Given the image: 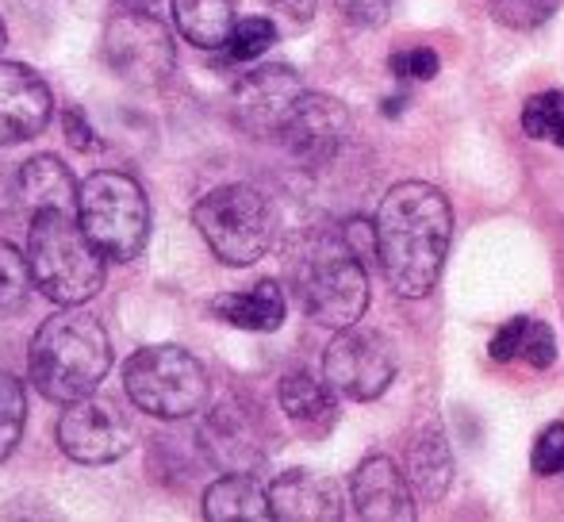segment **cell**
Listing matches in <instances>:
<instances>
[{
  "label": "cell",
  "instance_id": "52a82bcc",
  "mask_svg": "<svg viewBox=\"0 0 564 522\" xmlns=\"http://www.w3.org/2000/svg\"><path fill=\"white\" fill-rule=\"evenodd\" d=\"M123 389L154 418H188L208 407V369L181 346H142L127 358Z\"/></svg>",
  "mask_w": 564,
  "mask_h": 522
},
{
  "label": "cell",
  "instance_id": "277c9868",
  "mask_svg": "<svg viewBox=\"0 0 564 522\" xmlns=\"http://www.w3.org/2000/svg\"><path fill=\"white\" fill-rule=\"evenodd\" d=\"M105 250L69 211H35L28 231L31 281L46 300L77 307L105 289Z\"/></svg>",
  "mask_w": 564,
  "mask_h": 522
},
{
  "label": "cell",
  "instance_id": "7a4b0ae2",
  "mask_svg": "<svg viewBox=\"0 0 564 522\" xmlns=\"http://www.w3.org/2000/svg\"><path fill=\"white\" fill-rule=\"evenodd\" d=\"M112 369V342L108 330L100 327L97 315L66 312L43 319L28 350V377L35 389L54 403L85 400L100 389V381Z\"/></svg>",
  "mask_w": 564,
  "mask_h": 522
},
{
  "label": "cell",
  "instance_id": "1f68e13d",
  "mask_svg": "<svg viewBox=\"0 0 564 522\" xmlns=\"http://www.w3.org/2000/svg\"><path fill=\"white\" fill-rule=\"evenodd\" d=\"M338 12L354 28H380L392 15V0H338Z\"/></svg>",
  "mask_w": 564,
  "mask_h": 522
},
{
  "label": "cell",
  "instance_id": "3957f363",
  "mask_svg": "<svg viewBox=\"0 0 564 522\" xmlns=\"http://www.w3.org/2000/svg\"><path fill=\"white\" fill-rule=\"evenodd\" d=\"M289 284L323 327H354L369 307V276L349 235L304 231L289 250Z\"/></svg>",
  "mask_w": 564,
  "mask_h": 522
},
{
  "label": "cell",
  "instance_id": "836d02e7",
  "mask_svg": "<svg viewBox=\"0 0 564 522\" xmlns=\"http://www.w3.org/2000/svg\"><path fill=\"white\" fill-rule=\"evenodd\" d=\"M273 4H281V8H289L292 15H296L300 23L307 20V15H312V0H273Z\"/></svg>",
  "mask_w": 564,
  "mask_h": 522
},
{
  "label": "cell",
  "instance_id": "2e32d148",
  "mask_svg": "<svg viewBox=\"0 0 564 522\" xmlns=\"http://www.w3.org/2000/svg\"><path fill=\"white\" fill-rule=\"evenodd\" d=\"M273 519L281 522H338L346 515V496L330 477L312 469H289L269 485Z\"/></svg>",
  "mask_w": 564,
  "mask_h": 522
},
{
  "label": "cell",
  "instance_id": "d6986e66",
  "mask_svg": "<svg viewBox=\"0 0 564 522\" xmlns=\"http://www.w3.org/2000/svg\"><path fill=\"white\" fill-rule=\"evenodd\" d=\"M284 289L276 281H258L246 292H224L212 300V315L238 330H276L284 323Z\"/></svg>",
  "mask_w": 564,
  "mask_h": 522
},
{
  "label": "cell",
  "instance_id": "ac0fdd59",
  "mask_svg": "<svg viewBox=\"0 0 564 522\" xmlns=\"http://www.w3.org/2000/svg\"><path fill=\"white\" fill-rule=\"evenodd\" d=\"M77 181L66 165L54 154H35L23 162L20 177H15V193H20V204L35 216V211H69L77 208Z\"/></svg>",
  "mask_w": 564,
  "mask_h": 522
},
{
  "label": "cell",
  "instance_id": "9a60e30c",
  "mask_svg": "<svg viewBox=\"0 0 564 522\" xmlns=\"http://www.w3.org/2000/svg\"><path fill=\"white\" fill-rule=\"evenodd\" d=\"M349 503L357 519L365 522H411L415 503H411V480L392 457L377 454L365 457L349 477Z\"/></svg>",
  "mask_w": 564,
  "mask_h": 522
},
{
  "label": "cell",
  "instance_id": "d4e9b609",
  "mask_svg": "<svg viewBox=\"0 0 564 522\" xmlns=\"http://www.w3.org/2000/svg\"><path fill=\"white\" fill-rule=\"evenodd\" d=\"M276 43V23L265 20V15H246V20L235 23L230 39L224 43L227 62H253Z\"/></svg>",
  "mask_w": 564,
  "mask_h": 522
},
{
  "label": "cell",
  "instance_id": "7c38bea8",
  "mask_svg": "<svg viewBox=\"0 0 564 522\" xmlns=\"http://www.w3.org/2000/svg\"><path fill=\"white\" fill-rule=\"evenodd\" d=\"M346 139H349V112L335 97H323V93H304L281 128L284 150L296 162L312 165V170L335 162L341 146H346Z\"/></svg>",
  "mask_w": 564,
  "mask_h": 522
},
{
  "label": "cell",
  "instance_id": "8fae6325",
  "mask_svg": "<svg viewBox=\"0 0 564 522\" xmlns=\"http://www.w3.org/2000/svg\"><path fill=\"white\" fill-rule=\"evenodd\" d=\"M58 446L77 465H112L134 446V431L119 407L97 395H85L62 411Z\"/></svg>",
  "mask_w": 564,
  "mask_h": 522
},
{
  "label": "cell",
  "instance_id": "4dcf8cb0",
  "mask_svg": "<svg viewBox=\"0 0 564 522\" xmlns=\"http://www.w3.org/2000/svg\"><path fill=\"white\" fill-rule=\"evenodd\" d=\"M527 330H530V315H514V319H507L503 327L496 330L491 346H488L491 361H514V358H522V342H527Z\"/></svg>",
  "mask_w": 564,
  "mask_h": 522
},
{
  "label": "cell",
  "instance_id": "83f0119b",
  "mask_svg": "<svg viewBox=\"0 0 564 522\" xmlns=\"http://www.w3.org/2000/svg\"><path fill=\"white\" fill-rule=\"evenodd\" d=\"M530 465H534L538 477H561L564 472V423H553L538 434Z\"/></svg>",
  "mask_w": 564,
  "mask_h": 522
},
{
  "label": "cell",
  "instance_id": "ba28073f",
  "mask_svg": "<svg viewBox=\"0 0 564 522\" xmlns=\"http://www.w3.org/2000/svg\"><path fill=\"white\" fill-rule=\"evenodd\" d=\"M105 58L127 85L154 89L177 69V43L147 4H131L105 23Z\"/></svg>",
  "mask_w": 564,
  "mask_h": 522
},
{
  "label": "cell",
  "instance_id": "d590c367",
  "mask_svg": "<svg viewBox=\"0 0 564 522\" xmlns=\"http://www.w3.org/2000/svg\"><path fill=\"white\" fill-rule=\"evenodd\" d=\"M127 4H154V0H127Z\"/></svg>",
  "mask_w": 564,
  "mask_h": 522
},
{
  "label": "cell",
  "instance_id": "4316f807",
  "mask_svg": "<svg viewBox=\"0 0 564 522\" xmlns=\"http://www.w3.org/2000/svg\"><path fill=\"white\" fill-rule=\"evenodd\" d=\"M561 0H491V15H496L503 28L530 31L542 28L553 12H557Z\"/></svg>",
  "mask_w": 564,
  "mask_h": 522
},
{
  "label": "cell",
  "instance_id": "e575fe53",
  "mask_svg": "<svg viewBox=\"0 0 564 522\" xmlns=\"http://www.w3.org/2000/svg\"><path fill=\"white\" fill-rule=\"evenodd\" d=\"M4 43H8V31H4V20H0V51H4Z\"/></svg>",
  "mask_w": 564,
  "mask_h": 522
},
{
  "label": "cell",
  "instance_id": "7402d4cb",
  "mask_svg": "<svg viewBox=\"0 0 564 522\" xmlns=\"http://www.w3.org/2000/svg\"><path fill=\"white\" fill-rule=\"evenodd\" d=\"M408 480L423 500H442L453 480V457L446 446V434L438 426H426L415 434L408 449Z\"/></svg>",
  "mask_w": 564,
  "mask_h": 522
},
{
  "label": "cell",
  "instance_id": "5bb4252c",
  "mask_svg": "<svg viewBox=\"0 0 564 522\" xmlns=\"http://www.w3.org/2000/svg\"><path fill=\"white\" fill-rule=\"evenodd\" d=\"M54 120V93L35 69L0 62V146L28 142Z\"/></svg>",
  "mask_w": 564,
  "mask_h": 522
},
{
  "label": "cell",
  "instance_id": "d6a6232c",
  "mask_svg": "<svg viewBox=\"0 0 564 522\" xmlns=\"http://www.w3.org/2000/svg\"><path fill=\"white\" fill-rule=\"evenodd\" d=\"M62 123H66V139L74 142L77 150H89L93 142V131H89V123H82V112H74V108H66V112H62Z\"/></svg>",
  "mask_w": 564,
  "mask_h": 522
},
{
  "label": "cell",
  "instance_id": "cb8c5ba5",
  "mask_svg": "<svg viewBox=\"0 0 564 522\" xmlns=\"http://www.w3.org/2000/svg\"><path fill=\"white\" fill-rule=\"evenodd\" d=\"M23 423H28V395L23 384L12 373L0 369V461L15 449L23 438Z\"/></svg>",
  "mask_w": 564,
  "mask_h": 522
},
{
  "label": "cell",
  "instance_id": "44dd1931",
  "mask_svg": "<svg viewBox=\"0 0 564 522\" xmlns=\"http://www.w3.org/2000/svg\"><path fill=\"white\" fill-rule=\"evenodd\" d=\"M177 31L200 51H224L238 23V0H173Z\"/></svg>",
  "mask_w": 564,
  "mask_h": 522
},
{
  "label": "cell",
  "instance_id": "30bf717a",
  "mask_svg": "<svg viewBox=\"0 0 564 522\" xmlns=\"http://www.w3.org/2000/svg\"><path fill=\"white\" fill-rule=\"evenodd\" d=\"M323 377L346 400H377L395 377V346L380 330L357 327V323L341 327V335H335V342L323 354Z\"/></svg>",
  "mask_w": 564,
  "mask_h": 522
},
{
  "label": "cell",
  "instance_id": "ffe728a7",
  "mask_svg": "<svg viewBox=\"0 0 564 522\" xmlns=\"http://www.w3.org/2000/svg\"><path fill=\"white\" fill-rule=\"evenodd\" d=\"M204 519L212 522H265L273 519L269 492L250 472H227L204 492Z\"/></svg>",
  "mask_w": 564,
  "mask_h": 522
},
{
  "label": "cell",
  "instance_id": "f1b7e54d",
  "mask_svg": "<svg viewBox=\"0 0 564 522\" xmlns=\"http://www.w3.org/2000/svg\"><path fill=\"white\" fill-rule=\"evenodd\" d=\"M388 66H392L395 77H415V81H431V77H438L442 62L438 54L431 51V46H415V51H400L388 58Z\"/></svg>",
  "mask_w": 564,
  "mask_h": 522
},
{
  "label": "cell",
  "instance_id": "e0dca14e",
  "mask_svg": "<svg viewBox=\"0 0 564 522\" xmlns=\"http://www.w3.org/2000/svg\"><path fill=\"white\" fill-rule=\"evenodd\" d=\"M281 411L304 438H323L338 423V389L323 377L315 381L312 373H289L281 381Z\"/></svg>",
  "mask_w": 564,
  "mask_h": 522
},
{
  "label": "cell",
  "instance_id": "484cf974",
  "mask_svg": "<svg viewBox=\"0 0 564 522\" xmlns=\"http://www.w3.org/2000/svg\"><path fill=\"white\" fill-rule=\"evenodd\" d=\"M31 265L12 242H0V315H12L15 307H23L31 289Z\"/></svg>",
  "mask_w": 564,
  "mask_h": 522
},
{
  "label": "cell",
  "instance_id": "4fadbf2b",
  "mask_svg": "<svg viewBox=\"0 0 564 522\" xmlns=\"http://www.w3.org/2000/svg\"><path fill=\"white\" fill-rule=\"evenodd\" d=\"M304 81L292 66H258L235 85V120L250 134H281L289 112L304 97Z\"/></svg>",
  "mask_w": 564,
  "mask_h": 522
},
{
  "label": "cell",
  "instance_id": "6da1fadb",
  "mask_svg": "<svg viewBox=\"0 0 564 522\" xmlns=\"http://www.w3.org/2000/svg\"><path fill=\"white\" fill-rule=\"evenodd\" d=\"M372 231L380 269L400 296L419 300L438 284L453 239V211L442 188L426 181H403L388 188Z\"/></svg>",
  "mask_w": 564,
  "mask_h": 522
},
{
  "label": "cell",
  "instance_id": "8992f818",
  "mask_svg": "<svg viewBox=\"0 0 564 522\" xmlns=\"http://www.w3.org/2000/svg\"><path fill=\"white\" fill-rule=\"evenodd\" d=\"M77 219L89 239L116 261H134L150 239V200L134 177L97 170L77 188Z\"/></svg>",
  "mask_w": 564,
  "mask_h": 522
},
{
  "label": "cell",
  "instance_id": "9c48e42d",
  "mask_svg": "<svg viewBox=\"0 0 564 522\" xmlns=\"http://www.w3.org/2000/svg\"><path fill=\"white\" fill-rule=\"evenodd\" d=\"M200 442L212 465H219L224 472H253L273 454V426L258 403L230 395L204 415Z\"/></svg>",
  "mask_w": 564,
  "mask_h": 522
},
{
  "label": "cell",
  "instance_id": "603a6c76",
  "mask_svg": "<svg viewBox=\"0 0 564 522\" xmlns=\"http://www.w3.org/2000/svg\"><path fill=\"white\" fill-rule=\"evenodd\" d=\"M522 131L530 139L553 142V146H564V93L550 89L538 93L522 105Z\"/></svg>",
  "mask_w": 564,
  "mask_h": 522
},
{
  "label": "cell",
  "instance_id": "f546056e",
  "mask_svg": "<svg viewBox=\"0 0 564 522\" xmlns=\"http://www.w3.org/2000/svg\"><path fill=\"white\" fill-rule=\"evenodd\" d=\"M522 361H530L534 369H550L557 361V335L542 319H530L527 342H522Z\"/></svg>",
  "mask_w": 564,
  "mask_h": 522
},
{
  "label": "cell",
  "instance_id": "5b68a950",
  "mask_svg": "<svg viewBox=\"0 0 564 522\" xmlns=\"http://www.w3.org/2000/svg\"><path fill=\"white\" fill-rule=\"evenodd\" d=\"M193 224L224 265H253L276 239V211L253 185H219L193 208Z\"/></svg>",
  "mask_w": 564,
  "mask_h": 522
}]
</instances>
